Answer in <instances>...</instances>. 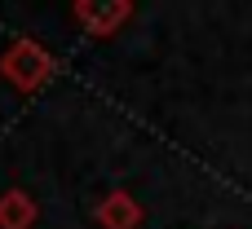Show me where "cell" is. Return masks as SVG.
Instances as JSON below:
<instances>
[{
  "label": "cell",
  "mask_w": 252,
  "mask_h": 229,
  "mask_svg": "<svg viewBox=\"0 0 252 229\" xmlns=\"http://www.w3.org/2000/svg\"><path fill=\"white\" fill-rule=\"evenodd\" d=\"M40 225V203L27 190H4L0 194V229H35Z\"/></svg>",
  "instance_id": "277c9868"
},
{
  "label": "cell",
  "mask_w": 252,
  "mask_h": 229,
  "mask_svg": "<svg viewBox=\"0 0 252 229\" xmlns=\"http://www.w3.org/2000/svg\"><path fill=\"white\" fill-rule=\"evenodd\" d=\"M142 221H146V212L128 190H111L93 207V225L97 229H142Z\"/></svg>",
  "instance_id": "3957f363"
},
{
  "label": "cell",
  "mask_w": 252,
  "mask_h": 229,
  "mask_svg": "<svg viewBox=\"0 0 252 229\" xmlns=\"http://www.w3.org/2000/svg\"><path fill=\"white\" fill-rule=\"evenodd\" d=\"M71 22L89 40H111V35H120L124 22H133V0H75Z\"/></svg>",
  "instance_id": "7a4b0ae2"
},
{
  "label": "cell",
  "mask_w": 252,
  "mask_h": 229,
  "mask_svg": "<svg viewBox=\"0 0 252 229\" xmlns=\"http://www.w3.org/2000/svg\"><path fill=\"white\" fill-rule=\"evenodd\" d=\"M53 75H58V57H53L40 40H31V35H13V40L0 49V79H4L13 93L35 97V93H44V88L53 84Z\"/></svg>",
  "instance_id": "6da1fadb"
}]
</instances>
